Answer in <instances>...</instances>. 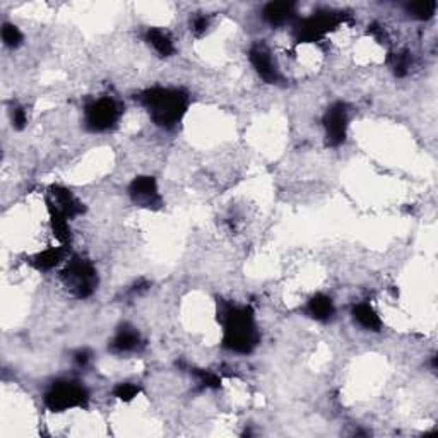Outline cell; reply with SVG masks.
Returning <instances> with one entry per match:
<instances>
[{
  "label": "cell",
  "instance_id": "6da1fadb",
  "mask_svg": "<svg viewBox=\"0 0 438 438\" xmlns=\"http://www.w3.org/2000/svg\"><path fill=\"white\" fill-rule=\"evenodd\" d=\"M141 101L147 108L154 123L165 129H171L187 112L188 96L182 89L153 88L141 95Z\"/></svg>",
  "mask_w": 438,
  "mask_h": 438
},
{
  "label": "cell",
  "instance_id": "7a4b0ae2",
  "mask_svg": "<svg viewBox=\"0 0 438 438\" xmlns=\"http://www.w3.org/2000/svg\"><path fill=\"white\" fill-rule=\"evenodd\" d=\"M224 337L223 343L228 350L236 353H250L258 343V332L255 327L254 312L248 306L224 310Z\"/></svg>",
  "mask_w": 438,
  "mask_h": 438
},
{
  "label": "cell",
  "instance_id": "3957f363",
  "mask_svg": "<svg viewBox=\"0 0 438 438\" xmlns=\"http://www.w3.org/2000/svg\"><path fill=\"white\" fill-rule=\"evenodd\" d=\"M88 391L79 382H57L45 394V404L55 413L67 411L72 408H82L88 402Z\"/></svg>",
  "mask_w": 438,
  "mask_h": 438
},
{
  "label": "cell",
  "instance_id": "277c9868",
  "mask_svg": "<svg viewBox=\"0 0 438 438\" xmlns=\"http://www.w3.org/2000/svg\"><path fill=\"white\" fill-rule=\"evenodd\" d=\"M62 279L77 298H88L89 295L95 293L96 284H98L95 267L82 258H72L62 272Z\"/></svg>",
  "mask_w": 438,
  "mask_h": 438
},
{
  "label": "cell",
  "instance_id": "5b68a950",
  "mask_svg": "<svg viewBox=\"0 0 438 438\" xmlns=\"http://www.w3.org/2000/svg\"><path fill=\"white\" fill-rule=\"evenodd\" d=\"M120 117V106L112 98H99L86 106V125L93 132H105L115 125Z\"/></svg>",
  "mask_w": 438,
  "mask_h": 438
},
{
  "label": "cell",
  "instance_id": "8992f818",
  "mask_svg": "<svg viewBox=\"0 0 438 438\" xmlns=\"http://www.w3.org/2000/svg\"><path fill=\"white\" fill-rule=\"evenodd\" d=\"M324 127H326V137L329 146L337 147L346 141L348 108L344 103H336L327 110L326 117H324Z\"/></svg>",
  "mask_w": 438,
  "mask_h": 438
},
{
  "label": "cell",
  "instance_id": "52a82bcc",
  "mask_svg": "<svg viewBox=\"0 0 438 438\" xmlns=\"http://www.w3.org/2000/svg\"><path fill=\"white\" fill-rule=\"evenodd\" d=\"M339 23V16L332 12L315 14V16L308 17V19L302 21L296 27L300 41H317L322 36H326L327 31L332 29Z\"/></svg>",
  "mask_w": 438,
  "mask_h": 438
},
{
  "label": "cell",
  "instance_id": "ba28073f",
  "mask_svg": "<svg viewBox=\"0 0 438 438\" xmlns=\"http://www.w3.org/2000/svg\"><path fill=\"white\" fill-rule=\"evenodd\" d=\"M130 199L141 208H160L161 195L158 192V184L153 177H137L129 187Z\"/></svg>",
  "mask_w": 438,
  "mask_h": 438
},
{
  "label": "cell",
  "instance_id": "9c48e42d",
  "mask_svg": "<svg viewBox=\"0 0 438 438\" xmlns=\"http://www.w3.org/2000/svg\"><path fill=\"white\" fill-rule=\"evenodd\" d=\"M250 62L254 65V69L257 71V74L264 79L269 84H276V82L281 81V75H279L278 67L272 62L271 51L267 50V47L264 45H255L250 50Z\"/></svg>",
  "mask_w": 438,
  "mask_h": 438
},
{
  "label": "cell",
  "instance_id": "30bf717a",
  "mask_svg": "<svg viewBox=\"0 0 438 438\" xmlns=\"http://www.w3.org/2000/svg\"><path fill=\"white\" fill-rule=\"evenodd\" d=\"M51 197H53V202H48V204H50V209L60 212V215H64L67 219L74 218V216L81 215L82 212L81 202H79L77 199L71 194V192L65 191V188L53 187V191H51Z\"/></svg>",
  "mask_w": 438,
  "mask_h": 438
},
{
  "label": "cell",
  "instance_id": "8fae6325",
  "mask_svg": "<svg viewBox=\"0 0 438 438\" xmlns=\"http://www.w3.org/2000/svg\"><path fill=\"white\" fill-rule=\"evenodd\" d=\"M141 344V336L134 327L123 326L120 327L119 332L115 334L112 341V350L117 353H130L136 351Z\"/></svg>",
  "mask_w": 438,
  "mask_h": 438
},
{
  "label": "cell",
  "instance_id": "7c38bea8",
  "mask_svg": "<svg viewBox=\"0 0 438 438\" xmlns=\"http://www.w3.org/2000/svg\"><path fill=\"white\" fill-rule=\"evenodd\" d=\"M306 313L319 322H327L334 315V303L329 296L315 295L306 305Z\"/></svg>",
  "mask_w": 438,
  "mask_h": 438
},
{
  "label": "cell",
  "instance_id": "4fadbf2b",
  "mask_svg": "<svg viewBox=\"0 0 438 438\" xmlns=\"http://www.w3.org/2000/svg\"><path fill=\"white\" fill-rule=\"evenodd\" d=\"M295 16V5L291 2H271L264 9V19L271 24H284Z\"/></svg>",
  "mask_w": 438,
  "mask_h": 438
},
{
  "label": "cell",
  "instance_id": "5bb4252c",
  "mask_svg": "<svg viewBox=\"0 0 438 438\" xmlns=\"http://www.w3.org/2000/svg\"><path fill=\"white\" fill-rule=\"evenodd\" d=\"M146 40L161 57H170V55H173V41H171L170 34H168L167 31L160 29V27H151L146 33Z\"/></svg>",
  "mask_w": 438,
  "mask_h": 438
},
{
  "label": "cell",
  "instance_id": "9a60e30c",
  "mask_svg": "<svg viewBox=\"0 0 438 438\" xmlns=\"http://www.w3.org/2000/svg\"><path fill=\"white\" fill-rule=\"evenodd\" d=\"M353 317L363 329L367 330H380L382 320L378 313L372 308L368 303H358L353 308Z\"/></svg>",
  "mask_w": 438,
  "mask_h": 438
},
{
  "label": "cell",
  "instance_id": "2e32d148",
  "mask_svg": "<svg viewBox=\"0 0 438 438\" xmlns=\"http://www.w3.org/2000/svg\"><path fill=\"white\" fill-rule=\"evenodd\" d=\"M62 258H64V248L51 247V248H47V250H43L41 254H38L36 257H34L33 264L34 267L40 269V271H50V269H53L55 265L62 260Z\"/></svg>",
  "mask_w": 438,
  "mask_h": 438
},
{
  "label": "cell",
  "instance_id": "e0dca14e",
  "mask_svg": "<svg viewBox=\"0 0 438 438\" xmlns=\"http://www.w3.org/2000/svg\"><path fill=\"white\" fill-rule=\"evenodd\" d=\"M408 9L409 12H411L415 17H418V19H430V17L435 14L437 2H433V0L416 2V3H411V5H408Z\"/></svg>",
  "mask_w": 438,
  "mask_h": 438
},
{
  "label": "cell",
  "instance_id": "ac0fdd59",
  "mask_svg": "<svg viewBox=\"0 0 438 438\" xmlns=\"http://www.w3.org/2000/svg\"><path fill=\"white\" fill-rule=\"evenodd\" d=\"M2 40H3V45H5V47L16 48V47H19L21 41H23V33H21L19 27L14 26V24H3Z\"/></svg>",
  "mask_w": 438,
  "mask_h": 438
},
{
  "label": "cell",
  "instance_id": "d6986e66",
  "mask_svg": "<svg viewBox=\"0 0 438 438\" xmlns=\"http://www.w3.org/2000/svg\"><path fill=\"white\" fill-rule=\"evenodd\" d=\"M411 55L408 51H401V53H396L394 58H392V69H394L396 75L402 77V75L408 74L409 67H411Z\"/></svg>",
  "mask_w": 438,
  "mask_h": 438
},
{
  "label": "cell",
  "instance_id": "ffe728a7",
  "mask_svg": "<svg viewBox=\"0 0 438 438\" xmlns=\"http://www.w3.org/2000/svg\"><path fill=\"white\" fill-rule=\"evenodd\" d=\"M113 394H115V398H119L120 401H132V399L139 394V387L130 384V382H122V384L117 385Z\"/></svg>",
  "mask_w": 438,
  "mask_h": 438
},
{
  "label": "cell",
  "instance_id": "44dd1931",
  "mask_svg": "<svg viewBox=\"0 0 438 438\" xmlns=\"http://www.w3.org/2000/svg\"><path fill=\"white\" fill-rule=\"evenodd\" d=\"M195 377H197L199 382H201V384L204 385V387H208V389H218L219 384H221L218 375L211 374V372L197 370V372H195Z\"/></svg>",
  "mask_w": 438,
  "mask_h": 438
},
{
  "label": "cell",
  "instance_id": "7402d4cb",
  "mask_svg": "<svg viewBox=\"0 0 438 438\" xmlns=\"http://www.w3.org/2000/svg\"><path fill=\"white\" fill-rule=\"evenodd\" d=\"M209 27V17L208 16H197L194 17V21H192V31H194L195 34H202L206 33V29Z\"/></svg>",
  "mask_w": 438,
  "mask_h": 438
},
{
  "label": "cell",
  "instance_id": "603a6c76",
  "mask_svg": "<svg viewBox=\"0 0 438 438\" xmlns=\"http://www.w3.org/2000/svg\"><path fill=\"white\" fill-rule=\"evenodd\" d=\"M27 122V117H26V112H24V108H16L12 112V125L16 127V129H23L24 125H26Z\"/></svg>",
  "mask_w": 438,
  "mask_h": 438
},
{
  "label": "cell",
  "instance_id": "cb8c5ba5",
  "mask_svg": "<svg viewBox=\"0 0 438 438\" xmlns=\"http://www.w3.org/2000/svg\"><path fill=\"white\" fill-rule=\"evenodd\" d=\"M89 360V354L86 353V351H79L77 354H75V361H77L79 367H84L86 363H88Z\"/></svg>",
  "mask_w": 438,
  "mask_h": 438
}]
</instances>
